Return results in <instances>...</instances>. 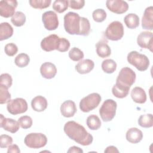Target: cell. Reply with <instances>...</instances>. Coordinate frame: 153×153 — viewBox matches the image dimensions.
<instances>
[{
    "label": "cell",
    "mask_w": 153,
    "mask_h": 153,
    "mask_svg": "<svg viewBox=\"0 0 153 153\" xmlns=\"http://www.w3.org/2000/svg\"><path fill=\"white\" fill-rule=\"evenodd\" d=\"M42 21L44 27L48 30H56L59 26V20L56 13L53 11H48L42 15Z\"/></svg>",
    "instance_id": "obj_10"
},
{
    "label": "cell",
    "mask_w": 153,
    "mask_h": 153,
    "mask_svg": "<svg viewBox=\"0 0 153 153\" xmlns=\"http://www.w3.org/2000/svg\"><path fill=\"white\" fill-rule=\"evenodd\" d=\"M11 22L16 27L22 26L26 22V16L22 11H16L11 17Z\"/></svg>",
    "instance_id": "obj_30"
},
{
    "label": "cell",
    "mask_w": 153,
    "mask_h": 153,
    "mask_svg": "<svg viewBox=\"0 0 153 153\" xmlns=\"http://www.w3.org/2000/svg\"><path fill=\"white\" fill-rule=\"evenodd\" d=\"M18 3L16 0H2L0 1V15L1 16L8 18L13 17L15 14V10Z\"/></svg>",
    "instance_id": "obj_11"
},
{
    "label": "cell",
    "mask_w": 153,
    "mask_h": 153,
    "mask_svg": "<svg viewBox=\"0 0 153 153\" xmlns=\"http://www.w3.org/2000/svg\"><path fill=\"white\" fill-rule=\"evenodd\" d=\"M104 152L106 153H109V152L114 153V152H119V151L114 146H109L106 148V149L104 151Z\"/></svg>",
    "instance_id": "obj_45"
},
{
    "label": "cell",
    "mask_w": 153,
    "mask_h": 153,
    "mask_svg": "<svg viewBox=\"0 0 153 153\" xmlns=\"http://www.w3.org/2000/svg\"><path fill=\"white\" fill-rule=\"evenodd\" d=\"M27 103L25 99L20 97L10 100L7 105L8 112L12 115L24 113L27 110Z\"/></svg>",
    "instance_id": "obj_9"
},
{
    "label": "cell",
    "mask_w": 153,
    "mask_h": 153,
    "mask_svg": "<svg viewBox=\"0 0 153 153\" xmlns=\"http://www.w3.org/2000/svg\"><path fill=\"white\" fill-rule=\"evenodd\" d=\"M13 28L7 22H2L0 24V41L7 39L12 36Z\"/></svg>",
    "instance_id": "obj_25"
},
{
    "label": "cell",
    "mask_w": 153,
    "mask_h": 153,
    "mask_svg": "<svg viewBox=\"0 0 153 153\" xmlns=\"http://www.w3.org/2000/svg\"><path fill=\"white\" fill-rule=\"evenodd\" d=\"M130 87H126L119 83H117L114 85L112 88V93L113 95L120 99H123L126 97L129 93V90Z\"/></svg>",
    "instance_id": "obj_24"
},
{
    "label": "cell",
    "mask_w": 153,
    "mask_h": 153,
    "mask_svg": "<svg viewBox=\"0 0 153 153\" xmlns=\"http://www.w3.org/2000/svg\"><path fill=\"white\" fill-rule=\"evenodd\" d=\"M139 125L143 128H150L153 126V116L151 114L142 115L138 119Z\"/></svg>",
    "instance_id": "obj_28"
},
{
    "label": "cell",
    "mask_w": 153,
    "mask_h": 153,
    "mask_svg": "<svg viewBox=\"0 0 153 153\" xmlns=\"http://www.w3.org/2000/svg\"><path fill=\"white\" fill-rule=\"evenodd\" d=\"M130 94L133 100L137 103L143 104L146 100V94L145 90L140 87H134Z\"/></svg>",
    "instance_id": "obj_21"
},
{
    "label": "cell",
    "mask_w": 153,
    "mask_h": 153,
    "mask_svg": "<svg viewBox=\"0 0 153 153\" xmlns=\"http://www.w3.org/2000/svg\"><path fill=\"white\" fill-rule=\"evenodd\" d=\"M106 5L109 11L118 14L126 13L128 9V4L122 0H108Z\"/></svg>",
    "instance_id": "obj_13"
},
{
    "label": "cell",
    "mask_w": 153,
    "mask_h": 153,
    "mask_svg": "<svg viewBox=\"0 0 153 153\" xmlns=\"http://www.w3.org/2000/svg\"><path fill=\"white\" fill-rule=\"evenodd\" d=\"M124 22L128 28L135 29L139 25V17L136 14L130 13L124 17Z\"/></svg>",
    "instance_id": "obj_26"
},
{
    "label": "cell",
    "mask_w": 153,
    "mask_h": 153,
    "mask_svg": "<svg viewBox=\"0 0 153 153\" xmlns=\"http://www.w3.org/2000/svg\"><path fill=\"white\" fill-rule=\"evenodd\" d=\"M4 51L8 56H14L18 51L17 46L14 43H8L5 45Z\"/></svg>",
    "instance_id": "obj_39"
},
{
    "label": "cell",
    "mask_w": 153,
    "mask_h": 153,
    "mask_svg": "<svg viewBox=\"0 0 153 153\" xmlns=\"http://www.w3.org/2000/svg\"><path fill=\"white\" fill-rule=\"evenodd\" d=\"M69 57L74 62L82 60L84 58V53L77 47H73L69 52Z\"/></svg>",
    "instance_id": "obj_33"
},
{
    "label": "cell",
    "mask_w": 153,
    "mask_h": 153,
    "mask_svg": "<svg viewBox=\"0 0 153 153\" xmlns=\"http://www.w3.org/2000/svg\"><path fill=\"white\" fill-rule=\"evenodd\" d=\"M102 69L106 74H112L117 69V63L112 59H105L102 63Z\"/></svg>",
    "instance_id": "obj_29"
},
{
    "label": "cell",
    "mask_w": 153,
    "mask_h": 153,
    "mask_svg": "<svg viewBox=\"0 0 153 153\" xmlns=\"http://www.w3.org/2000/svg\"><path fill=\"white\" fill-rule=\"evenodd\" d=\"M30 62V58L29 56L26 53H20L18 54L15 59V64L19 68H24L28 65Z\"/></svg>",
    "instance_id": "obj_31"
},
{
    "label": "cell",
    "mask_w": 153,
    "mask_h": 153,
    "mask_svg": "<svg viewBox=\"0 0 153 153\" xmlns=\"http://www.w3.org/2000/svg\"><path fill=\"white\" fill-rule=\"evenodd\" d=\"M18 123L20 126L23 129L30 128L32 126L33 121L30 117L27 115H23L18 119Z\"/></svg>",
    "instance_id": "obj_37"
},
{
    "label": "cell",
    "mask_w": 153,
    "mask_h": 153,
    "mask_svg": "<svg viewBox=\"0 0 153 153\" xmlns=\"http://www.w3.org/2000/svg\"><path fill=\"white\" fill-rule=\"evenodd\" d=\"M101 99V96L99 93H91L81 100L79 108L84 112H88L98 106Z\"/></svg>",
    "instance_id": "obj_6"
},
{
    "label": "cell",
    "mask_w": 153,
    "mask_h": 153,
    "mask_svg": "<svg viewBox=\"0 0 153 153\" xmlns=\"http://www.w3.org/2000/svg\"><path fill=\"white\" fill-rule=\"evenodd\" d=\"M63 130L70 139L78 144L88 146L93 142V136L82 126L74 121H69L66 123Z\"/></svg>",
    "instance_id": "obj_2"
},
{
    "label": "cell",
    "mask_w": 153,
    "mask_h": 153,
    "mask_svg": "<svg viewBox=\"0 0 153 153\" xmlns=\"http://www.w3.org/2000/svg\"><path fill=\"white\" fill-rule=\"evenodd\" d=\"M7 152L8 153H20V150L19 149V147L17 145L13 144V145H10L8 147Z\"/></svg>",
    "instance_id": "obj_43"
},
{
    "label": "cell",
    "mask_w": 153,
    "mask_h": 153,
    "mask_svg": "<svg viewBox=\"0 0 153 153\" xmlns=\"http://www.w3.org/2000/svg\"><path fill=\"white\" fill-rule=\"evenodd\" d=\"M136 78V74L131 68L124 67L120 71L116 79V82L130 87L134 83Z\"/></svg>",
    "instance_id": "obj_8"
},
{
    "label": "cell",
    "mask_w": 153,
    "mask_h": 153,
    "mask_svg": "<svg viewBox=\"0 0 153 153\" xmlns=\"http://www.w3.org/2000/svg\"><path fill=\"white\" fill-rule=\"evenodd\" d=\"M13 84L11 76L7 73L2 74L0 76V85H2L7 88H10Z\"/></svg>",
    "instance_id": "obj_38"
},
{
    "label": "cell",
    "mask_w": 153,
    "mask_h": 153,
    "mask_svg": "<svg viewBox=\"0 0 153 153\" xmlns=\"http://www.w3.org/2000/svg\"><path fill=\"white\" fill-rule=\"evenodd\" d=\"M0 126L5 130L11 133H15L19 130L20 125L18 121L9 118H5L2 114L0 115Z\"/></svg>",
    "instance_id": "obj_15"
},
{
    "label": "cell",
    "mask_w": 153,
    "mask_h": 153,
    "mask_svg": "<svg viewBox=\"0 0 153 153\" xmlns=\"http://www.w3.org/2000/svg\"><path fill=\"white\" fill-rule=\"evenodd\" d=\"M85 5V1L84 0H76V1H69V6L71 8L74 10H79L84 7Z\"/></svg>",
    "instance_id": "obj_42"
},
{
    "label": "cell",
    "mask_w": 153,
    "mask_h": 153,
    "mask_svg": "<svg viewBox=\"0 0 153 153\" xmlns=\"http://www.w3.org/2000/svg\"><path fill=\"white\" fill-rule=\"evenodd\" d=\"M25 144L30 148L38 149L45 146L47 143V136L41 133H31L24 139Z\"/></svg>",
    "instance_id": "obj_5"
},
{
    "label": "cell",
    "mask_w": 153,
    "mask_h": 153,
    "mask_svg": "<svg viewBox=\"0 0 153 153\" xmlns=\"http://www.w3.org/2000/svg\"><path fill=\"white\" fill-rule=\"evenodd\" d=\"M96 48L97 54L102 58L108 57L111 54V49L110 47L103 41H99L96 45Z\"/></svg>",
    "instance_id": "obj_23"
},
{
    "label": "cell",
    "mask_w": 153,
    "mask_h": 153,
    "mask_svg": "<svg viewBox=\"0 0 153 153\" xmlns=\"http://www.w3.org/2000/svg\"><path fill=\"white\" fill-rule=\"evenodd\" d=\"M128 62L134 66L139 71H145L149 66V60L148 57L136 51H131L127 57Z\"/></svg>",
    "instance_id": "obj_3"
},
{
    "label": "cell",
    "mask_w": 153,
    "mask_h": 153,
    "mask_svg": "<svg viewBox=\"0 0 153 153\" xmlns=\"http://www.w3.org/2000/svg\"><path fill=\"white\" fill-rule=\"evenodd\" d=\"M142 27L144 29L152 30L153 29V7H147L144 11L142 19Z\"/></svg>",
    "instance_id": "obj_16"
},
{
    "label": "cell",
    "mask_w": 153,
    "mask_h": 153,
    "mask_svg": "<svg viewBox=\"0 0 153 153\" xmlns=\"http://www.w3.org/2000/svg\"><path fill=\"white\" fill-rule=\"evenodd\" d=\"M30 6L36 9H44L48 7L51 4V0H30Z\"/></svg>",
    "instance_id": "obj_34"
},
{
    "label": "cell",
    "mask_w": 153,
    "mask_h": 153,
    "mask_svg": "<svg viewBox=\"0 0 153 153\" xmlns=\"http://www.w3.org/2000/svg\"><path fill=\"white\" fill-rule=\"evenodd\" d=\"M94 67V63L91 59L81 60L75 66V70L81 74H85L91 72Z\"/></svg>",
    "instance_id": "obj_20"
},
{
    "label": "cell",
    "mask_w": 153,
    "mask_h": 153,
    "mask_svg": "<svg viewBox=\"0 0 153 153\" xmlns=\"http://www.w3.org/2000/svg\"><path fill=\"white\" fill-rule=\"evenodd\" d=\"M48 102L47 99L42 96H37L35 97L31 102V106L32 109L36 112H42L47 108Z\"/></svg>",
    "instance_id": "obj_22"
},
{
    "label": "cell",
    "mask_w": 153,
    "mask_h": 153,
    "mask_svg": "<svg viewBox=\"0 0 153 153\" xmlns=\"http://www.w3.org/2000/svg\"><path fill=\"white\" fill-rule=\"evenodd\" d=\"M40 72L44 78L51 79L56 75L57 68L53 63L51 62H45L42 64L40 67Z\"/></svg>",
    "instance_id": "obj_18"
},
{
    "label": "cell",
    "mask_w": 153,
    "mask_h": 153,
    "mask_svg": "<svg viewBox=\"0 0 153 153\" xmlns=\"http://www.w3.org/2000/svg\"><path fill=\"white\" fill-rule=\"evenodd\" d=\"M86 124L90 129L92 130H96L100 127L101 121L98 116L93 114L87 117Z\"/></svg>",
    "instance_id": "obj_27"
},
{
    "label": "cell",
    "mask_w": 153,
    "mask_h": 153,
    "mask_svg": "<svg viewBox=\"0 0 153 153\" xmlns=\"http://www.w3.org/2000/svg\"><path fill=\"white\" fill-rule=\"evenodd\" d=\"M13 143V138L7 134H1L0 136V147L1 148L8 147Z\"/></svg>",
    "instance_id": "obj_40"
},
{
    "label": "cell",
    "mask_w": 153,
    "mask_h": 153,
    "mask_svg": "<svg viewBox=\"0 0 153 153\" xmlns=\"http://www.w3.org/2000/svg\"><path fill=\"white\" fill-rule=\"evenodd\" d=\"M126 139L131 143H137L140 142L143 138L142 131L136 127L129 128L126 134Z\"/></svg>",
    "instance_id": "obj_19"
},
{
    "label": "cell",
    "mask_w": 153,
    "mask_h": 153,
    "mask_svg": "<svg viewBox=\"0 0 153 153\" xmlns=\"http://www.w3.org/2000/svg\"><path fill=\"white\" fill-rule=\"evenodd\" d=\"M107 14L106 11L102 9V8H98L93 11L92 13V17L93 20L96 22L100 23L103 22L106 18Z\"/></svg>",
    "instance_id": "obj_35"
},
{
    "label": "cell",
    "mask_w": 153,
    "mask_h": 153,
    "mask_svg": "<svg viewBox=\"0 0 153 153\" xmlns=\"http://www.w3.org/2000/svg\"><path fill=\"white\" fill-rule=\"evenodd\" d=\"M67 152H75V153H82L83 151L82 149L76 146H73L69 148V149L68 150Z\"/></svg>",
    "instance_id": "obj_44"
},
{
    "label": "cell",
    "mask_w": 153,
    "mask_h": 153,
    "mask_svg": "<svg viewBox=\"0 0 153 153\" xmlns=\"http://www.w3.org/2000/svg\"><path fill=\"white\" fill-rule=\"evenodd\" d=\"M11 100V94L8 90V88L2 85H0V103L4 104L8 103Z\"/></svg>",
    "instance_id": "obj_36"
},
{
    "label": "cell",
    "mask_w": 153,
    "mask_h": 153,
    "mask_svg": "<svg viewBox=\"0 0 153 153\" xmlns=\"http://www.w3.org/2000/svg\"><path fill=\"white\" fill-rule=\"evenodd\" d=\"M64 28L70 35L87 36L90 32L89 20L78 13L69 12L64 16Z\"/></svg>",
    "instance_id": "obj_1"
},
{
    "label": "cell",
    "mask_w": 153,
    "mask_h": 153,
    "mask_svg": "<svg viewBox=\"0 0 153 153\" xmlns=\"http://www.w3.org/2000/svg\"><path fill=\"white\" fill-rule=\"evenodd\" d=\"M69 47H70L69 41L65 38H60L58 48L57 50L60 52H65L69 50Z\"/></svg>",
    "instance_id": "obj_41"
},
{
    "label": "cell",
    "mask_w": 153,
    "mask_h": 153,
    "mask_svg": "<svg viewBox=\"0 0 153 153\" xmlns=\"http://www.w3.org/2000/svg\"><path fill=\"white\" fill-rule=\"evenodd\" d=\"M68 6L69 1L66 0H56L53 4V10L59 13L65 12L68 9Z\"/></svg>",
    "instance_id": "obj_32"
},
{
    "label": "cell",
    "mask_w": 153,
    "mask_h": 153,
    "mask_svg": "<svg viewBox=\"0 0 153 153\" xmlns=\"http://www.w3.org/2000/svg\"><path fill=\"white\" fill-rule=\"evenodd\" d=\"M137 43L142 48L149 49L152 51V33L149 31H143L139 33L137 38Z\"/></svg>",
    "instance_id": "obj_14"
},
{
    "label": "cell",
    "mask_w": 153,
    "mask_h": 153,
    "mask_svg": "<svg viewBox=\"0 0 153 153\" xmlns=\"http://www.w3.org/2000/svg\"><path fill=\"white\" fill-rule=\"evenodd\" d=\"M117 104L112 99H107L104 101L99 109V114L104 122L111 121L116 114Z\"/></svg>",
    "instance_id": "obj_4"
},
{
    "label": "cell",
    "mask_w": 153,
    "mask_h": 153,
    "mask_svg": "<svg viewBox=\"0 0 153 153\" xmlns=\"http://www.w3.org/2000/svg\"><path fill=\"white\" fill-rule=\"evenodd\" d=\"M124 35V27L121 22L114 21L111 22L105 31V37L111 41H118Z\"/></svg>",
    "instance_id": "obj_7"
},
{
    "label": "cell",
    "mask_w": 153,
    "mask_h": 153,
    "mask_svg": "<svg viewBox=\"0 0 153 153\" xmlns=\"http://www.w3.org/2000/svg\"><path fill=\"white\" fill-rule=\"evenodd\" d=\"M60 38L56 34H51L44 38L41 42V48L45 51H51L57 50Z\"/></svg>",
    "instance_id": "obj_12"
},
{
    "label": "cell",
    "mask_w": 153,
    "mask_h": 153,
    "mask_svg": "<svg viewBox=\"0 0 153 153\" xmlns=\"http://www.w3.org/2000/svg\"><path fill=\"white\" fill-rule=\"evenodd\" d=\"M76 107L75 102L71 100L65 101L60 106L62 115L66 118L73 117L76 112Z\"/></svg>",
    "instance_id": "obj_17"
}]
</instances>
